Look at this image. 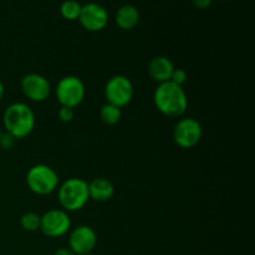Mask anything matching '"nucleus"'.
Instances as JSON below:
<instances>
[{
	"mask_svg": "<svg viewBox=\"0 0 255 255\" xmlns=\"http://www.w3.org/2000/svg\"><path fill=\"white\" fill-rule=\"evenodd\" d=\"M221 1H229V0H221Z\"/></svg>",
	"mask_w": 255,
	"mask_h": 255,
	"instance_id": "393cba45",
	"label": "nucleus"
},
{
	"mask_svg": "<svg viewBox=\"0 0 255 255\" xmlns=\"http://www.w3.org/2000/svg\"><path fill=\"white\" fill-rule=\"evenodd\" d=\"M171 81L173 82V84L179 85V86H183L184 82L187 81V72L184 71L183 69H176V67H174L173 72H172Z\"/></svg>",
	"mask_w": 255,
	"mask_h": 255,
	"instance_id": "6ab92c4d",
	"label": "nucleus"
},
{
	"mask_svg": "<svg viewBox=\"0 0 255 255\" xmlns=\"http://www.w3.org/2000/svg\"><path fill=\"white\" fill-rule=\"evenodd\" d=\"M21 91L30 101L42 102L49 99L51 94V85L49 80L36 72L26 74L20 81Z\"/></svg>",
	"mask_w": 255,
	"mask_h": 255,
	"instance_id": "1a4fd4ad",
	"label": "nucleus"
},
{
	"mask_svg": "<svg viewBox=\"0 0 255 255\" xmlns=\"http://www.w3.org/2000/svg\"><path fill=\"white\" fill-rule=\"evenodd\" d=\"M15 142H16V138H15L12 134L7 133V132H2L1 138H0V147H1L2 149L12 148Z\"/></svg>",
	"mask_w": 255,
	"mask_h": 255,
	"instance_id": "aec40b11",
	"label": "nucleus"
},
{
	"mask_svg": "<svg viewBox=\"0 0 255 255\" xmlns=\"http://www.w3.org/2000/svg\"><path fill=\"white\" fill-rule=\"evenodd\" d=\"M71 228V219L64 209H50L41 216L40 231L49 238H59L69 233Z\"/></svg>",
	"mask_w": 255,
	"mask_h": 255,
	"instance_id": "6e6552de",
	"label": "nucleus"
},
{
	"mask_svg": "<svg viewBox=\"0 0 255 255\" xmlns=\"http://www.w3.org/2000/svg\"><path fill=\"white\" fill-rule=\"evenodd\" d=\"M1 134H2V129L0 128V138H1Z\"/></svg>",
	"mask_w": 255,
	"mask_h": 255,
	"instance_id": "b1692460",
	"label": "nucleus"
},
{
	"mask_svg": "<svg viewBox=\"0 0 255 255\" xmlns=\"http://www.w3.org/2000/svg\"><path fill=\"white\" fill-rule=\"evenodd\" d=\"M116 24L122 30H132L138 25L139 22V11L133 5H122L116 12Z\"/></svg>",
	"mask_w": 255,
	"mask_h": 255,
	"instance_id": "4468645a",
	"label": "nucleus"
},
{
	"mask_svg": "<svg viewBox=\"0 0 255 255\" xmlns=\"http://www.w3.org/2000/svg\"><path fill=\"white\" fill-rule=\"evenodd\" d=\"M80 11H81V5L77 2L76 0H65L60 6V14L64 19L70 20H77L79 19Z\"/></svg>",
	"mask_w": 255,
	"mask_h": 255,
	"instance_id": "dca6fc26",
	"label": "nucleus"
},
{
	"mask_svg": "<svg viewBox=\"0 0 255 255\" xmlns=\"http://www.w3.org/2000/svg\"><path fill=\"white\" fill-rule=\"evenodd\" d=\"M153 102L161 114L172 119L183 116L188 107V97L183 86L172 81L162 82L157 86L153 94Z\"/></svg>",
	"mask_w": 255,
	"mask_h": 255,
	"instance_id": "f257e3e1",
	"label": "nucleus"
},
{
	"mask_svg": "<svg viewBox=\"0 0 255 255\" xmlns=\"http://www.w3.org/2000/svg\"><path fill=\"white\" fill-rule=\"evenodd\" d=\"M192 2H193V5L197 7V9L206 10L211 6L213 0H192Z\"/></svg>",
	"mask_w": 255,
	"mask_h": 255,
	"instance_id": "412c9836",
	"label": "nucleus"
},
{
	"mask_svg": "<svg viewBox=\"0 0 255 255\" xmlns=\"http://www.w3.org/2000/svg\"><path fill=\"white\" fill-rule=\"evenodd\" d=\"M81 26L85 30L91 32L101 31L109 24V12L102 5L96 2H89V4L81 6L79 19Z\"/></svg>",
	"mask_w": 255,
	"mask_h": 255,
	"instance_id": "9d476101",
	"label": "nucleus"
},
{
	"mask_svg": "<svg viewBox=\"0 0 255 255\" xmlns=\"http://www.w3.org/2000/svg\"><path fill=\"white\" fill-rule=\"evenodd\" d=\"M97 246V234L91 227L79 226L69 234V248L76 255L92 254Z\"/></svg>",
	"mask_w": 255,
	"mask_h": 255,
	"instance_id": "9b49d317",
	"label": "nucleus"
},
{
	"mask_svg": "<svg viewBox=\"0 0 255 255\" xmlns=\"http://www.w3.org/2000/svg\"><path fill=\"white\" fill-rule=\"evenodd\" d=\"M87 255H94V254H87Z\"/></svg>",
	"mask_w": 255,
	"mask_h": 255,
	"instance_id": "a878e982",
	"label": "nucleus"
},
{
	"mask_svg": "<svg viewBox=\"0 0 255 255\" xmlns=\"http://www.w3.org/2000/svg\"><path fill=\"white\" fill-rule=\"evenodd\" d=\"M57 198L64 211H80L90 201L89 183L82 178L71 177L57 187Z\"/></svg>",
	"mask_w": 255,
	"mask_h": 255,
	"instance_id": "7ed1b4c3",
	"label": "nucleus"
},
{
	"mask_svg": "<svg viewBox=\"0 0 255 255\" xmlns=\"http://www.w3.org/2000/svg\"><path fill=\"white\" fill-rule=\"evenodd\" d=\"M115 193V187L107 178H95L89 183L90 199L96 202H106L112 198Z\"/></svg>",
	"mask_w": 255,
	"mask_h": 255,
	"instance_id": "ddd939ff",
	"label": "nucleus"
},
{
	"mask_svg": "<svg viewBox=\"0 0 255 255\" xmlns=\"http://www.w3.org/2000/svg\"><path fill=\"white\" fill-rule=\"evenodd\" d=\"M5 132L12 134L16 139L29 136L35 128L36 119L29 105L24 102H14L9 105L2 115Z\"/></svg>",
	"mask_w": 255,
	"mask_h": 255,
	"instance_id": "f03ea898",
	"label": "nucleus"
},
{
	"mask_svg": "<svg viewBox=\"0 0 255 255\" xmlns=\"http://www.w3.org/2000/svg\"><path fill=\"white\" fill-rule=\"evenodd\" d=\"M4 92H5V89H4V84L1 82V80H0V102H1L2 97H4Z\"/></svg>",
	"mask_w": 255,
	"mask_h": 255,
	"instance_id": "5701e85b",
	"label": "nucleus"
},
{
	"mask_svg": "<svg viewBox=\"0 0 255 255\" xmlns=\"http://www.w3.org/2000/svg\"><path fill=\"white\" fill-rule=\"evenodd\" d=\"M174 70V65L168 57L154 56L148 64L149 76L158 84L171 81L172 72Z\"/></svg>",
	"mask_w": 255,
	"mask_h": 255,
	"instance_id": "f8f14e48",
	"label": "nucleus"
},
{
	"mask_svg": "<svg viewBox=\"0 0 255 255\" xmlns=\"http://www.w3.org/2000/svg\"><path fill=\"white\" fill-rule=\"evenodd\" d=\"M57 116H59L60 121L67 124V122L72 121V119H74V116H75V111H74V109H71V107L61 106L60 107L59 112H57Z\"/></svg>",
	"mask_w": 255,
	"mask_h": 255,
	"instance_id": "a211bd4d",
	"label": "nucleus"
},
{
	"mask_svg": "<svg viewBox=\"0 0 255 255\" xmlns=\"http://www.w3.org/2000/svg\"><path fill=\"white\" fill-rule=\"evenodd\" d=\"M25 182L32 193L37 196H47L59 187V176L54 168L47 164L39 163L30 167L25 176Z\"/></svg>",
	"mask_w": 255,
	"mask_h": 255,
	"instance_id": "20e7f679",
	"label": "nucleus"
},
{
	"mask_svg": "<svg viewBox=\"0 0 255 255\" xmlns=\"http://www.w3.org/2000/svg\"><path fill=\"white\" fill-rule=\"evenodd\" d=\"M121 117H122L121 109L115 106V105L109 104V102L102 105L101 109H100V119H101V121L104 122L105 125L114 126V125L119 124Z\"/></svg>",
	"mask_w": 255,
	"mask_h": 255,
	"instance_id": "2eb2a0df",
	"label": "nucleus"
},
{
	"mask_svg": "<svg viewBox=\"0 0 255 255\" xmlns=\"http://www.w3.org/2000/svg\"><path fill=\"white\" fill-rule=\"evenodd\" d=\"M56 99L61 106H67L75 109L79 106L85 99L86 89L81 79L74 75L64 76L56 86Z\"/></svg>",
	"mask_w": 255,
	"mask_h": 255,
	"instance_id": "39448f33",
	"label": "nucleus"
},
{
	"mask_svg": "<svg viewBox=\"0 0 255 255\" xmlns=\"http://www.w3.org/2000/svg\"><path fill=\"white\" fill-rule=\"evenodd\" d=\"M52 255H76L70 248H59Z\"/></svg>",
	"mask_w": 255,
	"mask_h": 255,
	"instance_id": "4be33fe9",
	"label": "nucleus"
},
{
	"mask_svg": "<svg viewBox=\"0 0 255 255\" xmlns=\"http://www.w3.org/2000/svg\"><path fill=\"white\" fill-rule=\"evenodd\" d=\"M40 221L41 216L35 212H26L20 218V226L26 232H36L40 229Z\"/></svg>",
	"mask_w": 255,
	"mask_h": 255,
	"instance_id": "f3484780",
	"label": "nucleus"
},
{
	"mask_svg": "<svg viewBox=\"0 0 255 255\" xmlns=\"http://www.w3.org/2000/svg\"><path fill=\"white\" fill-rule=\"evenodd\" d=\"M203 134L201 124L193 117H182L173 129V141L183 149L193 148L199 143Z\"/></svg>",
	"mask_w": 255,
	"mask_h": 255,
	"instance_id": "0eeeda50",
	"label": "nucleus"
},
{
	"mask_svg": "<svg viewBox=\"0 0 255 255\" xmlns=\"http://www.w3.org/2000/svg\"><path fill=\"white\" fill-rule=\"evenodd\" d=\"M134 95L133 84L125 75H115L105 86V96L109 104L117 107H125L132 101Z\"/></svg>",
	"mask_w": 255,
	"mask_h": 255,
	"instance_id": "423d86ee",
	"label": "nucleus"
}]
</instances>
